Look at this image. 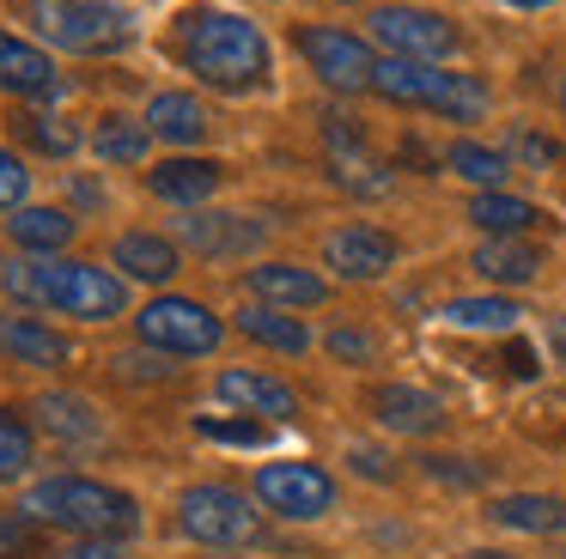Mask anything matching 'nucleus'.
<instances>
[{"label":"nucleus","mask_w":566,"mask_h":559,"mask_svg":"<svg viewBox=\"0 0 566 559\" xmlns=\"http://www.w3.org/2000/svg\"><path fill=\"white\" fill-rule=\"evenodd\" d=\"M0 292L25 310H55L74 323H116L128 316V280L98 262H67V255H13L0 262Z\"/></svg>","instance_id":"f257e3e1"},{"label":"nucleus","mask_w":566,"mask_h":559,"mask_svg":"<svg viewBox=\"0 0 566 559\" xmlns=\"http://www.w3.org/2000/svg\"><path fill=\"white\" fill-rule=\"evenodd\" d=\"M177 61H184L201 85H213V92L244 97L269 80V36L250 19H238V12L196 7V12L177 19Z\"/></svg>","instance_id":"f03ea898"},{"label":"nucleus","mask_w":566,"mask_h":559,"mask_svg":"<svg viewBox=\"0 0 566 559\" xmlns=\"http://www.w3.org/2000/svg\"><path fill=\"white\" fill-rule=\"evenodd\" d=\"M25 510L43 523V529H67V535H123L140 529V505L123 493V486L86 481V474H50L25 493Z\"/></svg>","instance_id":"7ed1b4c3"},{"label":"nucleus","mask_w":566,"mask_h":559,"mask_svg":"<svg viewBox=\"0 0 566 559\" xmlns=\"http://www.w3.org/2000/svg\"><path fill=\"white\" fill-rule=\"evenodd\" d=\"M31 19L55 49L74 55H111L128 43V12H116L111 0H31Z\"/></svg>","instance_id":"20e7f679"},{"label":"nucleus","mask_w":566,"mask_h":559,"mask_svg":"<svg viewBox=\"0 0 566 559\" xmlns=\"http://www.w3.org/2000/svg\"><path fill=\"white\" fill-rule=\"evenodd\" d=\"M135 335H140V347H153V352L196 359V352H213L226 340V323L201 298H177V292H165V298H153L147 310L135 316Z\"/></svg>","instance_id":"39448f33"},{"label":"nucleus","mask_w":566,"mask_h":559,"mask_svg":"<svg viewBox=\"0 0 566 559\" xmlns=\"http://www.w3.org/2000/svg\"><path fill=\"white\" fill-rule=\"evenodd\" d=\"M250 486H256V505L286 523H317L335 510V474L323 462H262Z\"/></svg>","instance_id":"423d86ee"},{"label":"nucleus","mask_w":566,"mask_h":559,"mask_svg":"<svg viewBox=\"0 0 566 559\" xmlns=\"http://www.w3.org/2000/svg\"><path fill=\"white\" fill-rule=\"evenodd\" d=\"M177 523H184V535H196V541L208 547H238V541H256V505H250L238 486H189L184 498H177Z\"/></svg>","instance_id":"0eeeda50"},{"label":"nucleus","mask_w":566,"mask_h":559,"mask_svg":"<svg viewBox=\"0 0 566 559\" xmlns=\"http://www.w3.org/2000/svg\"><path fill=\"white\" fill-rule=\"evenodd\" d=\"M298 49H305L311 73H317L329 92H371L378 61H371L366 36L342 31V24H305V31H298Z\"/></svg>","instance_id":"6e6552de"},{"label":"nucleus","mask_w":566,"mask_h":559,"mask_svg":"<svg viewBox=\"0 0 566 559\" xmlns=\"http://www.w3.org/2000/svg\"><path fill=\"white\" fill-rule=\"evenodd\" d=\"M366 24H371V36L402 61H444L457 49V24L439 19V12H427V7H378Z\"/></svg>","instance_id":"1a4fd4ad"},{"label":"nucleus","mask_w":566,"mask_h":559,"mask_svg":"<svg viewBox=\"0 0 566 559\" xmlns=\"http://www.w3.org/2000/svg\"><path fill=\"white\" fill-rule=\"evenodd\" d=\"M323 262L342 280H384L396 267V238L378 225H342L323 238Z\"/></svg>","instance_id":"9d476101"},{"label":"nucleus","mask_w":566,"mask_h":559,"mask_svg":"<svg viewBox=\"0 0 566 559\" xmlns=\"http://www.w3.org/2000/svg\"><path fill=\"white\" fill-rule=\"evenodd\" d=\"M0 359H7V365H31V371H62V365L74 359V347H67L50 323H38V316L0 310Z\"/></svg>","instance_id":"9b49d317"},{"label":"nucleus","mask_w":566,"mask_h":559,"mask_svg":"<svg viewBox=\"0 0 566 559\" xmlns=\"http://www.w3.org/2000/svg\"><path fill=\"white\" fill-rule=\"evenodd\" d=\"M371 420L402 437H432L444 425V401L415 383H384V389H371Z\"/></svg>","instance_id":"f8f14e48"},{"label":"nucleus","mask_w":566,"mask_h":559,"mask_svg":"<svg viewBox=\"0 0 566 559\" xmlns=\"http://www.w3.org/2000/svg\"><path fill=\"white\" fill-rule=\"evenodd\" d=\"M323 140H329V165H335V182H342V189H354V194H390V170L366 152V140H359V128L347 116H329Z\"/></svg>","instance_id":"ddd939ff"},{"label":"nucleus","mask_w":566,"mask_h":559,"mask_svg":"<svg viewBox=\"0 0 566 559\" xmlns=\"http://www.w3.org/2000/svg\"><path fill=\"white\" fill-rule=\"evenodd\" d=\"M213 389H220V401H232V408L244 413H262V420H298V395L281 383V377H262V371H238V365H226L220 377H213Z\"/></svg>","instance_id":"4468645a"},{"label":"nucleus","mask_w":566,"mask_h":559,"mask_svg":"<svg viewBox=\"0 0 566 559\" xmlns=\"http://www.w3.org/2000/svg\"><path fill=\"white\" fill-rule=\"evenodd\" d=\"M262 231L269 225H256V219H244V213H189L184 219V243L196 255H208V262H232V255L256 250Z\"/></svg>","instance_id":"2eb2a0df"},{"label":"nucleus","mask_w":566,"mask_h":559,"mask_svg":"<svg viewBox=\"0 0 566 559\" xmlns=\"http://www.w3.org/2000/svg\"><path fill=\"white\" fill-rule=\"evenodd\" d=\"M250 298L281 304V310H317L329 298V280L298 262H262V267H250Z\"/></svg>","instance_id":"dca6fc26"},{"label":"nucleus","mask_w":566,"mask_h":559,"mask_svg":"<svg viewBox=\"0 0 566 559\" xmlns=\"http://www.w3.org/2000/svg\"><path fill=\"white\" fill-rule=\"evenodd\" d=\"M111 267H123V280H140V286H171L184 255H177V243L159 238V231H123L116 250H111Z\"/></svg>","instance_id":"f3484780"},{"label":"nucleus","mask_w":566,"mask_h":559,"mask_svg":"<svg viewBox=\"0 0 566 559\" xmlns=\"http://www.w3.org/2000/svg\"><path fill=\"white\" fill-rule=\"evenodd\" d=\"M55 67L43 49L19 43L13 31H0V92L7 97H55Z\"/></svg>","instance_id":"a211bd4d"},{"label":"nucleus","mask_w":566,"mask_h":559,"mask_svg":"<svg viewBox=\"0 0 566 559\" xmlns=\"http://www.w3.org/2000/svg\"><path fill=\"white\" fill-rule=\"evenodd\" d=\"M220 177H226V170L213 165V158H171V165H153L147 170V189L159 194V201H177V207L196 213V207L220 189Z\"/></svg>","instance_id":"6ab92c4d"},{"label":"nucleus","mask_w":566,"mask_h":559,"mask_svg":"<svg viewBox=\"0 0 566 559\" xmlns=\"http://www.w3.org/2000/svg\"><path fill=\"white\" fill-rule=\"evenodd\" d=\"M238 328H244L256 347H269V352H286V359H298V352H311V328L298 323L293 310H281V304H244L238 310Z\"/></svg>","instance_id":"aec40b11"},{"label":"nucleus","mask_w":566,"mask_h":559,"mask_svg":"<svg viewBox=\"0 0 566 559\" xmlns=\"http://www.w3.org/2000/svg\"><path fill=\"white\" fill-rule=\"evenodd\" d=\"M469 267H475L481 280H493V286H530V280L542 274V250L530 238H488Z\"/></svg>","instance_id":"412c9836"},{"label":"nucleus","mask_w":566,"mask_h":559,"mask_svg":"<svg viewBox=\"0 0 566 559\" xmlns=\"http://www.w3.org/2000/svg\"><path fill=\"white\" fill-rule=\"evenodd\" d=\"M488 517L500 529H517V535H560L566 529V498H548V493H505L488 505Z\"/></svg>","instance_id":"4be33fe9"},{"label":"nucleus","mask_w":566,"mask_h":559,"mask_svg":"<svg viewBox=\"0 0 566 559\" xmlns=\"http://www.w3.org/2000/svg\"><path fill=\"white\" fill-rule=\"evenodd\" d=\"M7 238L25 255H62L67 243H74V219H67L62 207H19V213L7 219Z\"/></svg>","instance_id":"5701e85b"},{"label":"nucleus","mask_w":566,"mask_h":559,"mask_svg":"<svg viewBox=\"0 0 566 559\" xmlns=\"http://www.w3.org/2000/svg\"><path fill=\"white\" fill-rule=\"evenodd\" d=\"M147 134L153 140H171V146H196L208 134V109L189 92H159L147 104Z\"/></svg>","instance_id":"b1692460"},{"label":"nucleus","mask_w":566,"mask_h":559,"mask_svg":"<svg viewBox=\"0 0 566 559\" xmlns=\"http://www.w3.org/2000/svg\"><path fill=\"white\" fill-rule=\"evenodd\" d=\"M38 425L50 437H62V444H92V437L104 432L98 408H92L86 395H67V389H55V395L38 401Z\"/></svg>","instance_id":"393cba45"},{"label":"nucleus","mask_w":566,"mask_h":559,"mask_svg":"<svg viewBox=\"0 0 566 559\" xmlns=\"http://www.w3.org/2000/svg\"><path fill=\"white\" fill-rule=\"evenodd\" d=\"M469 219H475L488 238H524L530 225H536V207L530 201H517V194H500V189H481L475 201H469Z\"/></svg>","instance_id":"a878e982"},{"label":"nucleus","mask_w":566,"mask_h":559,"mask_svg":"<svg viewBox=\"0 0 566 559\" xmlns=\"http://www.w3.org/2000/svg\"><path fill=\"white\" fill-rule=\"evenodd\" d=\"M444 170L463 182H475V189H500L505 177H512V158L500 152V146H481V140H457L451 152H444Z\"/></svg>","instance_id":"bb28decb"},{"label":"nucleus","mask_w":566,"mask_h":559,"mask_svg":"<svg viewBox=\"0 0 566 559\" xmlns=\"http://www.w3.org/2000/svg\"><path fill=\"white\" fill-rule=\"evenodd\" d=\"M517 304L512 298H451L444 304V323L451 328H475V335H512L517 328Z\"/></svg>","instance_id":"cd10ccee"},{"label":"nucleus","mask_w":566,"mask_h":559,"mask_svg":"<svg viewBox=\"0 0 566 559\" xmlns=\"http://www.w3.org/2000/svg\"><path fill=\"white\" fill-rule=\"evenodd\" d=\"M147 122H123V116H104L98 134H92V152L111 158V165H140L147 158Z\"/></svg>","instance_id":"c85d7f7f"},{"label":"nucleus","mask_w":566,"mask_h":559,"mask_svg":"<svg viewBox=\"0 0 566 559\" xmlns=\"http://www.w3.org/2000/svg\"><path fill=\"white\" fill-rule=\"evenodd\" d=\"M31 456H38V444H31V425L19 420L13 408H0V486L19 481V474L31 468Z\"/></svg>","instance_id":"c756f323"},{"label":"nucleus","mask_w":566,"mask_h":559,"mask_svg":"<svg viewBox=\"0 0 566 559\" xmlns=\"http://www.w3.org/2000/svg\"><path fill=\"white\" fill-rule=\"evenodd\" d=\"M43 553V523L31 510H0V559H38Z\"/></svg>","instance_id":"7c9ffc66"},{"label":"nucleus","mask_w":566,"mask_h":559,"mask_svg":"<svg viewBox=\"0 0 566 559\" xmlns=\"http://www.w3.org/2000/svg\"><path fill=\"white\" fill-rule=\"evenodd\" d=\"M19 134H25L38 152H50V158H67V152H80V134L67 128L62 116H19Z\"/></svg>","instance_id":"2f4dec72"},{"label":"nucleus","mask_w":566,"mask_h":559,"mask_svg":"<svg viewBox=\"0 0 566 559\" xmlns=\"http://www.w3.org/2000/svg\"><path fill=\"white\" fill-rule=\"evenodd\" d=\"M420 474L427 481H444V486H488V468H481L475 456H439V450H427V456H415Z\"/></svg>","instance_id":"473e14b6"},{"label":"nucleus","mask_w":566,"mask_h":559,"mask_svg":"<svg viewBox=\"0 0 566 559\" xmlns=\"http://www.w3.org/2000/svg\"><path fill=\"white\" fill-rule=\"evenodd\" d=\"M323 347L335 365H378V335H366V328H329Z\"/></svg>","instance_id":"72a5a7b5"},{"label":"nucleus","mask_w":566,"mask_h":559,"mask_svg":"<svg viewBox=\"0 0 566 559\" xmlns=\"http://www.w3.org/2000/svg\"><path fill=\"white\" fill-rule=\"evenodd\" d=\"M505 158H517V165L542 170V165H554V158H560V140H548V134H536V128H512V140H505Z\"/></svg>","instance_id":"f704fd0d"},{"label":"nucleus","mask_w":566,"mask_h":559,"mask_svg":"<svg viewBox=\"0 0 566 559\" xmlns=\"http://www.w3.org/2000/svg\"><path fill=\"white\" fill-rule=\"evenodd\" d=\"M25 189H31V170H25V158L0 146V213H19V207H25Z\"/></svg>","instance_id":"c9c22d12"},{"label":"nucleus","mask_w":566,"mask_h":559,"mask_svg":"<svg viewBox=\"0 0 566 559\" xmlns=\"http://www.w3.org/2000/svg\"><path fill=\"white\" fill-rule=\"evenodd\" d=\"M201 437H213V444H238V450H256V444H269V425H256V420H201Z\"/></svg>","instance_id":"e433bc0d"},{"label":"nucleus","mask_w":566,"mask_h":559,"mask_svg":"<svg viewBox=\"0 0 566 559\" xmlns=\"http://www.w3.org/2000/svg\"><path fill=\"white\" fill-rule=\"evenodd\" d=\"M165 359H171V352H153V347H140V352H123V359H111V365L128 377V383H140V377H147V383H165V377L177 371V365H165Z\"/></svg>","instance_id":"4c0bfd02"},{"label":"nucleus","mask_w":566,"mask_h":559,"mask_svg":"<svg viewBox=\"0 0 566 559\" xmlns=\"http://www.w3.org/2000/svg\"><path fill=\"white\" fill-rule=\"evenodd\" d=\"M50 559H128V553H123V541H111V535H74V541H67L62 553H50Z\"/></svg>","instance_id":"58836bf2"},{"label":"nucleus","mask_w":566,"mask_h":559,"mask_svg":"<svg viewBox=\"0 0 566 559\" xmlns=\"http://www.w3.org/2000/svg\"><path fill=\"white\" fill-rule=\"evenodd\" d=\"M347 462H354V474L359 481H396V468H390V456H384V450H371V444H354L347 450Z\"/></svg>","instance_id":"ea45409f"},{"label":"nucleus","mask_w":566,"mask_h":559,"mask_svg":"<svg viewBox=\"0 0 566 559\" xmlns=\"http://www.w3.org/2000/svg\"><path fill=\"white\" fill-rule=\"evenodd\" d=\"M505 371H512V377H536L542 365H536V352H530L524 340H512V347H505Z\"/></svg>","instance_id":"a19ab883"},{"label":"nucleus","mask_w":566,"mask_h":559,"mask_svg":"<svg viewBox=\"0 0 566 559\" xmlns=\"http://www.w3.org/2000/svg\"><path fill=\"white\" fill-rule=\"evenodd\" d=\"M548 352H554V365L566 371V316H560V310L548 316Z\"/></svg>","instance_id":"79ce46f5"},{"label":"nucleus","mask_w":566,"mask_h":559,"mask_svg":"<svg viewBox=\"0 0 566 559\" xmlns=\"http://www.w3.org/2000/svg\"><path fill=\"white\" fill-rule=\"evenodd\" d=\"M505 7H524V12H542V7H554V0H505Z\"/></svg>","instance_id":"37998d69"},{"label":"nucleus","mask_w":566,"mask_h":559,"mask_svg":"<svg viewBox=\"0 0 566 559\" xmlns=\"http://www.w3.org/2000/svg\"><path fill=\"white\" fill-rule=\"evenodd\" d=\"M463 559H512V553H463Z\"/></svg>","instance_id":"c03bdc74"},{"label":"nucleus","mask_w":566,"mask_h":559,"mask_svg":"<svg viewBox=\"0 0 566 559\" xmlns=\"http://www.w3.org/2000/svg\"><path fill=\"white\" fill-rule=\"evenodd\" d=\"M560 109H566V80H560Z\"/></svg>","instance_id":"a18cd8bd"},{"label":"nucleus","mask_w":566,"mask_h":559,"mask_svg":"<svg viewBox=\"0 0 566 559\" xmlns=\"http://www.w3.org/2000/svg\"><path fill=\"white\" fill-rule=\"evenodd\" d=\"M554 559H566V547H560V553H554Z\"/></svg>","instance_id":"49530a36"}]
</instances>
